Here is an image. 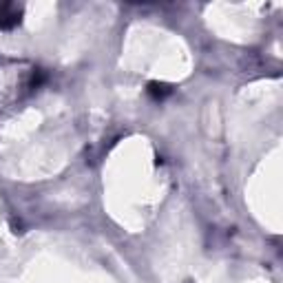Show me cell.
Returning a JSON list of instances; mask_svg holds the SVG:
<instances>
[{
	"label": "cell",
	"mask_w": 283,
	"mask_h": 283,
	"mask_svg": "<svg viewBox=\"0 0 283 283\" xmlns=\"http://www.w3.org/2000/svg\"><path fill=\"white\" fill-rule=\"evenodd\" d=\"M148 93L153 97H164L166 93H170V89L166 84H160V82H151V84H148Z\"/></svg>",
	"instance_id": "6da1fadb"
}]
</instances>
